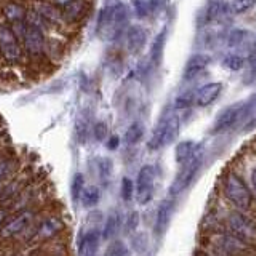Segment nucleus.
Here are the masks:
<instances>
[{
  "instance_id": "1",
  "label": "nucleus",
  "mask_w": 256,
  "mask_h": 256,
  "mask_svg": "<svg viewBox=\"0 0 256 256\" xmlns=\"http://www.w3.org/2000/svg\"><path fill=\"white\" fill-rule=\"evenodd\" d=\"M68 229V218L62 212H45L40 218L16 238L24 245H45L58 240Z\"/></svg>"
},
{
  "instance_id": "2",
  "label": "nucleus",
  "mask_w": 256,
  "mask_h": 256,
  "mask_svg": "<svg viewBox=\"0 0 256 256\" xmlns=\"http://www.w3.org/2000/svg\"><path fill=\"white\" fill-rule=\"evenodd\" d=\"M44 206L45 205L32 206V208H28V210L12 213L8 221L5 222V226L0 229V240H2V242H6V240L18 238L24 230L29 229L32 224L46 212V208H44Z\"/></svg>"
},
{
  "instance_id": "3",
  "label": "nucleus",
  "mask_w": 256,
  "mask_h": 256,
  "mask_svg": "<svg viewBox=\"0 0 256 256\" xmlns=\"http://www.w3.org/2000/svg\"><path fill=\"white\" fill-rule=\"evenodd\" d=\"M222 194L230 204L240 210H250L253 205V194L245 181L234 172H229L222 180Z\"/></svg>"
},
{
  "instance_id": "4",
  "label": "nucleus",
  "mask_w": 256,
  "mask_h": 256,
  "mask_svg": "<svg viewBox=\"0 0 256 256\" xmlns=\"http://www.w3.org/2000/svg\"><path fill=\"white\" fill-rule=\"evenodd\" d=\"M210 244L216 253L221 256H248L252 253V245L240 240L232 234H213Z\"/></svg>"
},
{
  "instance_id": "5",
  "label": "nucleus",
  "mask_w": 256,
  "mask_h": 256,
  "mask_svg": "<svg viewBox=\"0 0 256 256\" xmlns=\"http://www.w3.org/2000/svg\"><path fill=\"white\" fill-rule=\"evenodd\" d=\"M0 56L6 64H21L24 58V50L20 44V40L16 38L13 30L6 24H0Z\"/></svg>"
},
{
  "instance_id": "6",
  "label": "nucleus",
  "mask_w": 256,
  "mask_h": 256,
  "mask_svg": "<svg viewBox=\"0 0 256 256\" xmlns=\"http://www.w3.org/2000/svg\"><path fill=\"white\" fill-rule=\"evenodd\" d=\"M180 132V118L176 116H168L160 122L156 128V132L152 133V138L148 142L149 150H158L168 144H172Z\"/></svg>"
},
{
  "instance_id": "7",
  "label": "nucleus",
  "mask_w": 256,
  "mask_h": 256,
  "mask_svg": "<svg viewBox=\"0 0 256 256\" xmlns=\"http://www.w3.org/2000/svg\"><path fill=\"white\" fill-rule=\"evenodd\" d=\"M226 226L229 229V234L238 237L244 242L250 245L256 242V222L248 218L245 213H230L226 220Z\"/></svg>"
},
{
  "instance_id": "8",
  "label": "nucleus",
  "mask_w": 256,
  "mask_h": 256,
  "mask_svg": "<svg viewBox=\"0 0 256 256\" xmlns=\"http://www.w3.org/2000/svg\"><path fill=\"white\" fill-rule=\"evenodd\" d=\"M21 44H22L24 53L32 60L42 58V56L46 54V37L44 34V29L37 26V24L28 22V29L24 32Z\"/></svg>"
},
{
  "instance_id": "9",
  "label": "nucleus",
  "mask_w": 256,
  "mask_h": 256,
  "mask_svg": "<svg viewBox=\"0 0 256 256\" xmlns=\"http://www.w3.org/2000/svg\"><path fill=\"white\" fill-rule=\"evenodd\" d=\"M156 166L154 165H142L141 170L136 178V186H134V197L138 200L140 205H148L150 204L152 197H154V188H156Z\"/></svg>"
},
{
  "instance_id": "10",
  "label": "nucleus",
  "mask_w": 256,
  "mask_h": 256,
  "mask_svg": "<svg viewBox=\"0 0 256 256\" xmlns=\"http://www.w3.org/2000/svg\"><path fill=\"white\" fill-rule=\"evenodd\" d=\"M202 164H204V157L202 154H198L197 157H194L190 160V162L184 164L182 165V170L178 173L176 176V180L173 181L172 188H170V196L176 197L182 194L184 190H186L192 182H194L196 176L198 174L200 168H202Z\"/></svg>"
},
{
  "instance_id": "11",
  "label": "nucleus",
  "mask_w": 256,
  "mask_h": 256,
  "mask_svg": "<svg viewBox=\"0 0 256 256\" xmlns=\"http://www.w3.org/2000/svg\"><path fill=\"white\" fill-rule=\"evenodd\" d=\"M118 0H106L96 20V34L102 40H114V8Z\"/></svg>"
},
{
  "instance_id": "12",
  "label": "nucleus",
  "mask_w": 256,
  "mask_h": 256,
  "mask_svg": "<svg viewBox=\"0 0 256 256\" xmlns=\"http://www.w3.org/2000/svg\"><path fill=\"white\" fill-rule=\"evenodd\" d=\"M248 114L246 104H236V106H230L226 110H222L220 117L216 118L213 132L214 133H222L228 132L229 128L234 126L240 118H244V116Z\"/></svg>"
},
{
  "instance_id": "13",
  "label": "nucleus",
  "mask_w": 256,
  "mask_h": 256,
  "mask_svg": "<svg viewBox=\"0 0 256 256\" xmlns=\"http://www.w3.org/2000/svg\"><path fill=\"white\" fill-rule=\"evenodd\" d=\"M101 230L98 228H90L80 237L78 242V256H98V250L101 245Z\"/></svg>"
},
{
  "instance_id": "14",
  "label": "nucleus",
  "mask_w": 256,
  "mask_h": 256,
  "mask_svg": "<svg viewBox=\"0 0 256 256\" xmlns=\"http://www.w3.org/2000/svg\"><path fill=\"white\" fill-rule=\"evenodd\" d=\"M126 50L132 54H138L148 44V32L142 26H130L125 34Z\"/></svg>"
},
{
  "instance_id": "15",
  "label": "nucleus",
  "mask_w": 256,
  "mask_h": 256,
  "mask_svg": "<svg viewBox=\"0 0 256 256\" xmlns=\"http://www.w3.org/2000/svg\"><path fill=\"white\" fill-rule=\"evenodd\" d=\"M222 92V85L221 84H206L204 86H200L198 90L196 92V98H194V102L197 104L198 108H206L210 106L212 102H214L218 100V96L221 94Z\"/></svg>"
},
{
  "instance_id": "16",
  "label": "nucleus",
  "mask_w": 256,
  "mask_h": 256,
  "mask_svg": "<svg viewBox=\"0 0 256 256\" xmlns=\"http://www.w3.org/2000/svg\"><path fill=\"white\" fill-rule=\"evenodd\" d=\"M173 210H174V202L172 198H166L160 204L157 210V216H156V224H154V230L157 236H162L165 229L168 228V224H170L172 216H173Z\"/></svg>"
},
{
  "instance_id": "17",
  "label": "nucleus",
  "mask_w": 256,
  "mask_h": 256,
  "mask_svg": "<svg viewBox=\"0 0 256 256\" xmlns=\"http://www.w3.org/2000/svg\"><path fill=\"white\" fill-rule=\"evenodd\" d=\"M212 62V58L208 54H194L192 58L188 61L186 68H184V78L186 80H190V78H196L198 74H202V72L210 66Z\"/></svg>"
},
{
  "instance_id": "18",
  "label": "nucleus",
  "mask_w": 256,
  "mask_h": 256,
  "mask_svg": "<svg viewBox=\"0 0 256 256\" xmlns=\"http://www.w3.org/2000/svg\"><path fill=\"white\" fill-rule=\"evenodd\" d=\"M198 154H200V146L194 141H181L180 144H176V149H174L176 164L184 165L190 162V160L197 157Z\"/></svg>"
},
{
  "instance_id": "19",
  "label": "nucleus",
  "mask_w": 256,
  "mask_h": 256,
  "mask_svg": "<svg viewBox=\"0 0 256 256\" xmlns=\"http://www.w3.org/2000/svg\"><path fill=\"white\" fill-rule=\"evenodd\" d=\"M21 172V162L20 157L16 156H4L0 158V182H6L12 180L16 173Z\"/></svg>"
},
{
  "instance_id": "20",
  "label": "nucleus",
  "mask_w": 256,
  "mask_h": 256,
  "mask_svg": "<svg viewBox=\"0 0 256 256\" xmlns=\"http://www.w3.org/2000/svg\"><path fill=\"white\" fill-rule=\"evenodd\" d=\"M92 133V124H90V114L82 110L76 118V140L80 146H85L88 142V136Z\"/></svg>"
},
{
  "instance_id": "21",
  "label": "nucleus",
  "mask_w": 256,
  "mask_h": 256,
  "mask_svg": "<svg viewBox=\"0 0 256 256\" xmlns=\"http://www.w3.org/2000/svg\"><path fill=\"white\" fill-rule=\"evenodd\" d=\"M38 18L42 20V22H46V24H58L60 21H62V13L60 8H56L54 5L52 4H40L37 6V12Z\"/></svg>"
},
{
  "instance_id": "22",
  "label": "nucleus",
  "mask_w": 256,
  "mask_h": 256,
  "mask_svg": "<svg viewBox=\"0 0 256 256\" xmlns=\"http://www.w3.org/2000/svg\"><path fill=\"white\" fill-rule=\"evenodd\" d=\"M120 226H122V218H120V214L117 212H112L108 216V220L104 221V228L101 230L102 240H116Z\"/></svg>"
},
{
  "instance_id": "23",
  "label": "nucleus",
  "mask_w": 256,
  "mask_h": 256,
  "mask_svg": "<svg viewBox=\"0 0 256 256\" xmlns=\"http://www.w3.org/2000/svg\"><path fill=\"white\" fill-rule=\"evenodd\" d=\"M101 202V189L98 186H85L80 202L85 210H92V208L98 206Z\"/></svg>"
},
{
  "instance_id": "24",
  "label": "nucleus",
  "mask_w": 256,
  "mask_h": 256,
  "mask_svg": "<svg viewBox=\"0 0 256 256\" xmlns=\"http://www.w3.org/2000/svg\"><path fill=\"white\" fill-rule=\"evenodd\" d=\"M62 18L69 22H77L78 20L84 18L85 14V2L84 0H74L70 5H68L64 10H61Z\"/></svg>"
},
{
  "instance_id": "25",
  "label": "nucleus",
  "mask_w": 256,
  "mask_h": 256,
  "mask_svg": "<svg viewBox=\"0 0 256 256\" xmlns=\"http://www.w3.org/2000/svg\"><path fill=\"white\" fill-rule=\"evenodd\" d=\"M96 170H98V178L102 186H108L112 178V172H114V162H112V158L100 157L96 160Z\"/></svg>"
},
{
  "instance_id": "26",
  "label": "nucleus",
  "mask_w": 256,
  "mask_h": 256,
  "mask_svg": "<svg viewBox=\"0 0 256 256\" xmlns=\"http://www.w3.org/2000/svg\"><path fill=\"white\" fill-rule=\"evenodd\" d=\"M4 16L10 21L12 24L14 22H21V21H26V16H28V12L26 8L20 4H14V2H10L4 6Z\"/></svg>"
},
{
  "instance_id": "27",
  "label": "nucleus",
  "mask_w": 256,
  "mask_h": 256,
  "mask_svg": "<svg viewBox=\"0 0 256 256\" xmlns=\"http://www.w3.org/2000/svg\"><path fill=\"white\" fill-rule=\"evenodd\" d=\"M144 132H146V128H144L141 122H133L125 132V136H124L125 144H128V146H136V144L141 142V140L144 138Z\"/></svg>"
},
{
  "instance_id": "28",
  "label": "nucleus",
  "mask_w": 256,
  "mask_h": 256,
  "mask_svg": "<svg viewBox=\"0 0 256 256\" xmlns=\"http://www.w3.org/2000/svg\"><path fill=\"white\" fill-rule=\"evenodd\" d=\"M165 40H166V29H164L160 34L154 38L150 46V61L152 64L158 66V62L162 61V54H164V46H165Z\"/></svg>"
},
{
  "instance_id": "29",
  "label": "nucleus",
  "mask_w": 256,
  "mask_h": 256,
  "mask_svg": "<svg viewBox=\"0 0 256 256\" xmlns=\"http://www.w3.org/2000/svg\"><path fill=\"white\" fill-rule=\"evenodd\" d=\"M224 12L222 6V0H210L205 8V14H204V21L205 22H213L220 18Z\"/></svg>"
},
{
  "instance_id": "30",
  "label": "nucleus",
  "mask_w": 256,
  "mask_h": 256,
  "mask_svg": "<svg viewBox=\"0 0 256 256\" xmlns=\"http://www.w3.org/2000/svg\"><path fill=\"white\" fill-rule=\"evenodd\" d=\"M84 189H85V176L82 173H77L70 182V194H72V200H74L76 204L80 202Z\"/></svg>"
},
{
  "instance_id": "31",
  "label": "nucleus",
  "mask_w": 256,
  "mask_h": 256,
  "mask_svg": "<svg viewBox=\"0 0 256 256\" xmlns=\"http://www.w3.org/2000/svg\"><path fill=\"white\" fill-rule=\"evenodd\" d=\"M106 256H130V253H128V246L122 240H110L106 250Z\"/></svg>"
},
{
  "instance_id": "32",
  "label": "nucleus",
  "mask_w": 256,
  "mask_h": 256,
  "mask_svg": "<svg viewBox=\"0 0 256 256\" xmlns=\"http://www.w3.org/2000/svg\"><path fill=\"white\" fill-rule=\"evenodd\" d=\"M120 196H122L124 202H132L134 197V182L130 178L122 180V186H120Z\"/></svg>"
},
{
  "instance_id": "33",
  "label": "nucleus",
  "mask_w": 256,
  "mask_h": 256,
  "mask_svg": "<svg viewBox=\"0 0 256 256\" xmlns=\"http://www.w3.org/2000/svg\"><path fill=\"white\" fill-rule=\"evenodd\" d=\"M92 132H93L94 140L98 142H104L109 138V126L106 122H96L92 128Z\"/></svg>"
},
{
  "instance_id": "34",
  "label": "nucleus",
  "mask_w": 256,
  "mask_h": 256,
  "mask_svg": "<svg viewBox=\"0 0 256 256\" xmlns=\"http://www.w3.org/2000/svg\"><path fill=\"white\" fill-rule=\"evenodd\" d=\"M222 66L226 68V69H229V70H240L245 66V61L240 58V56H237V54H229V56L224 58Z\"/></svg>"
},
{
  "instance_id": "35",
  "label": "nucleus",
  "mask_w": 256,
  "mask_h": 256,
  "mask_svg": "<svg viewBox=\"0 0 256 256\" xmlns=\"http://www.w3.org/2000/svg\"><path fill=\"white\" fill-rule=\"evenodd\" d=\"M194 98H196V93L188 92V93H182L180 94L178 98L174 101V108L176 109H188L194 104Z\"/></svg>"
},
{
  "instance_id": "36",
  "label": "nucleus",
  "mask_w": 256,
  "mask_h": 256,
  "mask_svg": "<svg viewBox=\"0 0 256 256\" xmlns=\"http://www.w3.org/2000/svg\"><path fill=\"white\" fill-rule=\"evenodd\" d=\"M256 0H234L232 2V10H234L236 14H244L246 12H250L254 6Z\"/></svg>"
},
{
  "instance_id": "37",
  "label": "nucleus",
  "mask_w": 256,
  "mask_h": 256,
  "mask_svg": "<svg viewBox=\"0 0 256 256\" xmlns=\"http://www.w3.org/2000/svg\"><path fill=\"white\" fill-rule=\"evenodd\" d=\"M134 13L138 18H148L149 16V0H132Z\"/></svg>"
},
{
  "instance_id": "38",
  "label": "nucleus",
  "mask_w": 256,
  "mask_h": 256,
  "mask_svg": "<svg viewBox=\"0 0 256 256\" xmlns=\"http://www.w3.org/2000/svg\"><path fill=\"white\" fill-rule=\"evenodd\" d=\"M124 224H125V230L126 232H134L136 229H138V226H140V214H138V212L128 213L125 221H124Z\"/></svg>"
},
{
  "instance_id": "39",
  "label": "nucleus",
  "mask_w": 256,
  "mask_h": 256,
  "mask_svg": "<svg viewBox=\"0 0 256 256\" xmlns=\"http://www.w3.org/2000/svg\"><path fill=\"white\" fill-rule=\"evenodd\" d=\"M168 0H149V13H160L166 6Z\"/></svg>"
},
{
  "instance_id": "40",
  "label": "nucleus",
  "mask_w": 256,
  "mask_h": 256,
  "mask_svg": "<svg viewBox=\"0 0 256 256\" xmlns=\"http://www.w3.org/2000/svg\"><path fill=\"white\" fill-rule=\"evenodd\" d=\"M245 36H246V32H242V30L232 32V34L229 36V45H230V46H236V45H238V44H242Z\"/></svg>"
},
{
  "instance_id": "41",
  "label": "nucleus",
  "mask_w": 256,
  "mask_h": 256,
  "mask_svg": "<svg viewBox=\"0 0 256 256\" xmlns=\"http://www.w3.org/2000/svg\"><path fill=\"white\" fill-rule=\"evenodd\" d=\"M120 148V138L117 134H112L110 138L106 140V149L108 150H117Z\"/></svg>"
},
{
  "instance_id": "42",
  "label": "nucleus",
  "mask_w": 256,
  "mask_h": 256,
  "mask_svg": "<svg viewBox=\"0 0 256 256\" xmlns=\"http://www.w3.org/2000/svg\"><path fill=\"white\" fill-rule=\"evenodd\" d=\"M74 0H52V5H54L56 8H60V10H64L68 5H70Z\"/></svg>"
},
{
  "instance_id": "43",
  "label": "nucleus",
  "mask_w": 256,
  "mask_h": 256,
  "mask_svg": "<svg viewBox=\"0 0 256 256\" xmlns=\"http://www.w3.org/2000/svg\"><path fill=\"white\" fill-rule=\"evenodd\" d=\"M250 190H252L253 196H256V166L250 173Z\"/></svg>"
},
{
  "instance_id": "44",
  "label": "nucleus",
  "mask_w": 256,
  "mask_h": 256,
  "mask_svg": "<svg viewBox=\"0 0 256 256\" xmlns=\"http://www.w3.org/2000/svg\"><path fill=\"white\" fill-rule=\"evenodd\" d=\"M10 218V213H8L5 208H0V229L5 226V222Z\"/></svg>"
},
{
  "instance_id": "45",
  "label": "nucleus",
  "mask_w": 256,
  "mask_h": 256,
  "mask_svg": "<svg viewBox=\"0 0 256 256\" xmlns=\"http://www.w3.org/2000/svg\"><path fill=\"white\" fill-rule=\"evenodd\" d=\"M26 256H45L42 252H40V248H37V250L34 252V250H32V253L30 254H26Z\"/></svg>"
},
{
  "instance_id": "46",
  "label": "nucleus",
  "mask_w": 256,
  "mask_h": 256,
  "mask_svg": "<svg viewBox=\"0 0 256 256\" xmlns=\"http://www.w3.org/2000/svg\"><path fill=\"white\" fill-rule=\"evenodd\" d=\"M4 156H5V154H4V150H0V158H2Z\"/></svg>"
}]
</instances>
